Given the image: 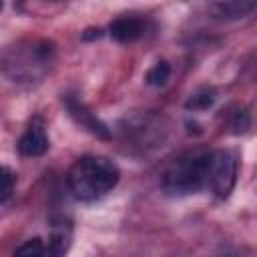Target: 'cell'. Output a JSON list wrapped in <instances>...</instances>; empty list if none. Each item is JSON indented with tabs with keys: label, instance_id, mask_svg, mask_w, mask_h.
I'll use <instances>...</instances> for the list:
<instances>
[{
	"label": "cell",
	"instance_id": "8992f818",
	"mask_svg": "<svg viewBox=\"0 0 257 257\" xmlns=\"http://www.w3.org/2000/svg\"><path fill=\"white\" fill-rule=\"evenodd\" d=\"M108 32L116 42H133L143 36L145 22L141 18H118L110 24Z\"/></svg>",
	"mask_w": 257,
	"mask_h": 257
},
{
	"label": "cell",
	"instance_id": "6da1fadb",
	"mask_svg": "<svg viewBox=\"0 0 257 257\" xmlns=\"http://www.w3.org/2000/svg\"><path fill=\"white\" fill-rule=\"evenodd\" d=\"M118 183V169L104 157H82L68 171V187L80 201H96Z\"/></svg>",
	"mask_w": 257,
	"mask_h": 257
},
{
	"label": "cell",
	"instance_id": "8fae6325",
	"mask_svg": "<svg viewBox=\"0 0 257 257\" xmlns=\"http://www.w3.org/2000/svg\"><path fill=\"white\" fill-rule=\"evenodd\" d=\"M171 76V66L167 62H157L149 72H147V82L153 86H165Z\"/></svg>",
	"mask_w": 257,
	"mask_h": 257
},
{
	"label": "cell",
	"instance_id": "52a82bcc",
	"mask_svg": "<svg viewBox=\"0 0 257 257\" xmlns=\"http://www.w3.org/2000/svg\"><path fill=\"white\" fill-rule=\"evenodd\" d=\"M18 149L26 157H40L48 151V139H46V135L40 126H30L22 135V139L18 143Z\"/></svg>",
	"mask_w": 257,
	"mask_h": 257
},
{
	"label": "cell",
	"instance_id": "ba28073f",
	"mask_svg": "<svg viewBox=\"0 0 257 257\" xmlns=\"http://www.w3.org/2000/svg\"><path fill=\"white\" fill-rule=\"evenodd\" d=\"M211 10L217 12L221 18H243L249 12L255 10V2H245V0H233V2H217L211 6Z\"/></svg>",
	"mask_w": 257,
	"mask_h": 257
},
{
	"label": "cell",
	"instance_id": "2e32d148",
	"mask_svg": "<svg viewBox=\"0 0 257 257\" xmlns=\"http://www.w3.org/2000/svg\"><path fill=\"white\" fill-rule=\"evenodd\" d=\"M0 10H2V2H0Z\"/></svg>",
	"mask_w": 257,
	"mask_h": 257
},
{
	"label": "cell",
	"instance_id": "9a60e30c",
	"mask_svg": "<svg viewBox=\"0 0 257 257\" xmlns=\"http://www.w3.org/2000/svg\"><path fill=\"white\" fill-rule=\"evenodd\" d=\"M84 40H90V38H100V28H88L84 34H82Z\"/></svg>",
	"mask_w": 257,
	"mask_h": 257
},
{
	"label": "cell",
	"instance_id": "4fadbf2b",
	"mask_svg": "<svg viewBox=\"0 0 257 257\" xmlns=\"http://www.w3.org/2000/svg\"><path fill=\"white\" fill-rule=\"evenodd\" d=\"M14 191V173L0 165V203H6Z\"/></svg>",
	"mask_w": 257,
	"mask_h": 257
},
{
	"label": "cell",
	"instance_id": "9c48e42d",
	"mask_svg": "<svg viewBox=\"0 0 257 257\" xmlns=\"http://www.w3.org/2000/svg\"><path fill=\"white\" fill-rule=\"evenodd\" d=\"M68 239H70L68 231L66 233H64V229L54 231L50 235V241H48V257H64V253L68 249V243H70Z\"/></svg>",
	"mask_w": 257,
	"mask_h": 257
},
{
	"label": "cell",
	"instance_id": "5b68a950",
	"mask_svg": "<svg viewBox=\"0 0 257 257\" xmlns=\"http://www.w3.org/2000/svg\"><path fill=\"white\" fill-rule=\"evenodd\" d=\"M64 104H66V108H68V112H70V116L80 124V126H84L88 133H92V135H96V137H100V139H108L110 135H108V128H106V124L104 122H100L78 98H74V96H66L64 98Z\"/></svg>",
	"mask_w": 257,
	"mask_h": 257
},
{
	"label": "cell",
	"instance_id": "7a4b0ae2",
	"mask_svg": "<svg viewBox=\"0 0 257 257\" xmlns=\"http://www.w3.org/2000/svg\"><path fill=\"white\" fill-rule=\"evenodd\" d=\"M54 56V48L46 40H34L8 48L0 60V68L14 82H32L40 78Z\"/></svg>",
	"mask_w": 257,
	"mask_h": 257
},
{
	"label": "cell",
	"instance_id": "3957f363",
	"mask_svg": "<svg viewBox=\"0 0 257 257\" xmlns=\"http://www.w3.org/2000/svg\"><path fill=\"white\" fill-rule=\"evenodd\" d=\"M209 153H187L173 161L163 175V187L171 195H189L207 187Z\"/></svg>",
	"mask_w": 257,
	"mask_h": 257
},
{
	"label": "cell",
	"instance_id": "7c38bea8",
	"mask_svg": "<svg viewBox=\"0 0 257 257\" xmlns=\"http://www.w3.org/2000/svg\"><path fill=\"white\" fill-rule=\"evenodd\" d=\"M213 100H215L213 90L205 88V90H199L197 94H193V96L187 100L185 106H187L189 110H205V108H209V106L213 104Z\"/></svg>",
	"mask_w": 257,
	"mask_h": 257
},
{
	"label": "cell",
	"instance_id": "277c9868",
	"mask_svg": "<svg viewBox=\"0 0 257 257\" xmlns=\"http://www.w3.org/2000/svg\"><path fill=\"white\" fill-rule=\"evenodd\" d=\"M237 177V161L227 151H213L209 153V169H207V187L211 191L225 199L235 187Z\"/></svg>",
	"mask_w": 257,
	"mask_h": 257
},
{
	"label": "cell",
	"instance_id": "5bb4252c",
	"mask_svg": "<svg viewBox=\"0 0 257 257\" xmlns=\"http://www.w3.org/2000/svg\"><path fill=\"white\" fill-rule=\"evenodd\" d=\"M249 128V114L243 110V112H237L235 116V122H233V131L239 135V133H245Z\"/></svg>",
	"mask_w": 257,
	"mask_h": 257
},
{
	"label": "cell",
	"instance_id": "30bf717a",
	"mask_svg": "<svg viewBox=\"0 0 257 257\" xmlns=\"http://www.w3.org/2000/svg\"><path fill=\"white\" fill-rule=\"evenodd\" d=\"M14 257H46V249H44L42 239H38V237L28 239L26 243H22L16 249Z\"/></svg>",
	"mask_w": 257,
	"mask_h": 257
}]
</instances>
